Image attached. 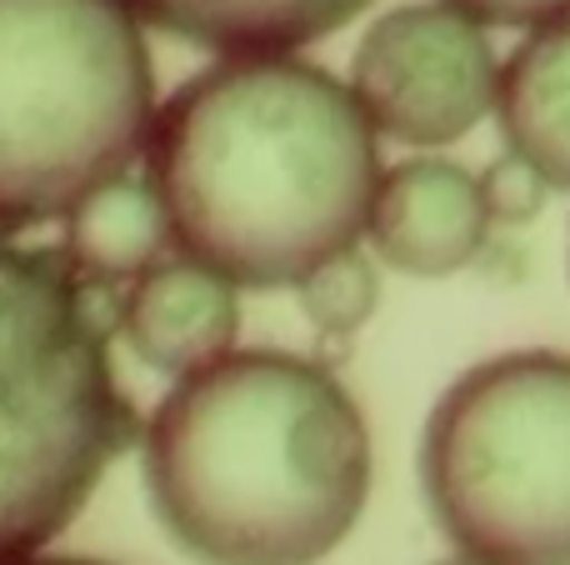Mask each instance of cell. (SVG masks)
<instances>
[{"mask_svg": "<svg viewBox=\"0 0 570 565\" xmlns=\"http://www.w3.org/2000/svg\"><path fill=\"white\" fill-rule=\"evenodd\" d=\"M120 336L146 366L166 376L206 366L236 346L240 330V300L236 280L200 260H156L146 276L130 280L120 300Z\"/></svg>", "mask_w": 570, "mask_h": 565, "instance_id": "obj_8", "label": "cell"}, {"mask_svg": "<svg viewBox=\"0 0 570 565\" xmlns=\"http://www.w3.org/2000/svg\"><path fill=\"white\" fill-rule=\"evenodd\" d=\"M375 136L361 96L331 70L226 56L156 110L146 166L190 260L276 290L365 236L381 186Z\"/></svg>", "mask_w": 570, "mask_h": 565, "instance_id": "obj_1", "label": "cell"}, {"mask_svg": "<svg viewBox=\"0 0 570 565\" xmlns=\"http://www.w3.org/2000/svg\"><path fill=\"white\" fill-rule=\"evenodd\" d=\"M501 136L556 190H570V16L535 26L501 66Z\"/></svg>", "mask_w": 570, "mask_h": 565, "instance_id": "obj_10", "label": "cell"}, {"mask_svg": "<svg viewBox=\"0 0 570 565\" xmlns=\"http://www.w3.org/2000/svg\"><path fill=\"white\" fill-rule=\"evenodd\" d=\"M421 490L461 556L570 565V356L471 366L421 436Z\"/></svg>", "mask_w": 570, "mask_h": 565, "instance_id": "obj_5", "label": "cell"}, {"mask_svg": "<svg viewBox=\"0 0 570 565\" xmlns=\"http://www.w3.org/2000/svg\"><path fill=\"white\" fill-rule=\"evenodd\" d=\"M351 90L381 136L451 146L495 110L501 60L485 26L455 6H401L355 46Z\"/></svg>", "mask_w": 570, "mask_h": 565, "instance_id": "obj_6", "label": "cell"}, {"mask_svg": "<svg viewBox=\"0 0 570 565\" xmlns=\"http://www.w3.org/2000/svg\"><path fill=\"white\" fill-rule=\"evenodd\" d=\"M146 496L200 565H315L371 496V436L325 366L226 350L186 370L146 426Z\"/></svg>", "mask_w": 570, "mask_h": 565, "instance_id": "obj_2", "label": "cell"}, {"mask_svg": "<svg viewBox=\"0 0 570 565\" xmlns=\"http://www.w3.org/2000/svg\"><path fill=\"white\" fill-rule=\"evenodd\" d=\"M551 190H556L551 180H546L525 156H515V150H505V156L481 176L485 210H491V220H501V226H525V220H535L546 210V196H551Z\"/></svg>", "mask_w": 570, "mask_h": 565, "instance_id": "obj_13", "label": "cell"}, {"mask_svg": "<svg viewBox=\"0 0 570 565\" xmlns=\"http://www.w3.org/2000/svg\"><path fill=\"white\" fill-rule=\"evenodd\" d=\"M146 26L220 56H291L351 26L371 0H126Z\"/></svg>", "mask_w": 570, "mask_h": 565, "instance_id": "obj_9", "label": "cell"}, {"mask_svg": "<svg viewBox=\"0 0 570 565\" xmlns=\"http://www.w3.org/2000/svg\"><path fill=\"white\" fill-rule=\"evenodd\" d=\"M170 216L166 200L150 180L116 176L96 186L76 210L66 216V266L80 280L116 286V280L146 276L170 246Z\"/></svg>", "mask_w": 570, "mask_h": 565, "instance_id": "obj_11", "label": "cell"}, {"mask_svg": "<svg viewBox=\"0 0 570 565\" xmlns=\"http://www.w3.org/2000/svg\"><path fill=\"white\" fill-rule=\"evenodd\" d=\"M301 310L321 336H351L371 320L375 300H381V280H375V266L361 256V250H341L325 266H315L311 276L301 280Z\"/></svg>", "mask_w": 570, "mask_h": 565, "instance_id": "obj_12", "label": "cell"}, {"mask_svg": "<svg viewBox=\"0 0 570 565\" xmlns=\"http://www.w3.org/2000/svg\"><path fill=\"white\" fill-rule=\"evenodd\" d=\"M146 20L126 0H0V230L70 216L156 126Z\"/></svg>", "mask_w": 570, "mask_h": 565, "instance_id": "obj_4", "label": "cell"}, {"mask_svg": "<svg viewBox=\"0 0 570 565\" xmlns=\"http://www.w3.org/2000/svg\"><path fill=\"white\" fill-rule=\"evenodd\" d=\"M375 256L405 276H455L485 250L491 210L481 196V176L455 160H405L391 166L371 200Z\"/></svg>", "mask_w": 570, "mask_h": 565, "instance_id": "obj_7", "label": "cell"}, {"mask_svg": "<svg viewBox=\"0 0 570 565\" xmlns=\"http://www.w3.org/2000/svg\"><path fill=\"white\" fill-rule=\"evenodd\" d=\"M96 280L0 240V565L60 536L130 436Z\"/></svg>", "mask_w": 570, "mask_h": 565, "instance_id": "obj_3", "label": "cell"}, {"mask_svg": "<svg viewBox=\"0 0 570 565\" xmlns=\"http://www.w3.org/2000/svg\"><path fill=\"white\" fill-rule=\"evenodd\" d=\"M441 565H491V561H475V556H461V561H441Z\"/></svg>", "mask_w": 570, "mask_h": 565, "instance_id": "obj_16", "label": "cell"}, {"mask_svg": "<svg viewBox=\"0 0 570 565\" xmlns=\"http://www.w3.org/2000/svg\"><path fill=\"white\" fill-rule=\"evenodd\" d=\"M16 565H100V561H36L30 556V561H16Z\"/></svg>", "mask_w": 570, "mask_h": 565, "instance_id": "obj_15", "label": "cell"}, {"mask_svg": "<svg viewBox=\"0 0 570 565\" xmlns=\"http://www.w3.org/2000/svg\"><path fill=\"white\" fill-rule=\"evenodd\" d=\"M445 6L475 16L481 26H505V30H535L570 16V0H445Z\"/></svg>", "mask_w": 570, "mask_h": 565, "instance_id": "obj_14", "label": "cell"}]
</instances>
